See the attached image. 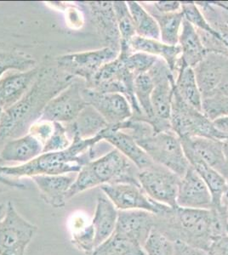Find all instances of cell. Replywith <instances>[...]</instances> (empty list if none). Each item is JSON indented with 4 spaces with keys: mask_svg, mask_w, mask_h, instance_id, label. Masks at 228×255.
<instances>
[{
    "mask_svg": "<svg viewBox=\"0 0 228 255\" xmlns=\"http://www.w3.org/2000/svg\"><path fill=\"white\" fill-rule=\"evenodd\" d=\"M76 78L64 73L47 60L39 66V72L26 93L0 118V148L9 139L23 136L40 119L46 105L61 93Z\"/></svg>",
    "mask_w": 228,
    "mask_h": 255,
    "instance_id": "6da1fadb",
    "label": "cell"
},
{
    "mask_svg": "<svg viewBox=\"0 0 228 255\" xmlns=\"http://www.w3.org/2000/svg\"><path fill=\"white\" fill-rule=\"evenodd\" d=\"M226 210L177 207L158 216L156 229L171 240H179L207 251L211 243L227 233Z\"/></svg>",
    "mask_w": 228,
    "mask_h": 255,
    "instance_id": "7a4b0ae2",
    "label": "cell"
},
{
    "mask_svg": "<svg viewBox=\"0 0 228 255\" xmlns=\"http://www.w3.org/2000/svg\"><path fill=\"white\" fill-rule=\"evenodd\" d=\"M101 141L103 140L100 133L90 139L74 135L72 144L66 150L40 154L24 164L0 167V176L18 181L38 175L78 174L86 163L95 159V148Z\"/></svg>",
    "mask_w": 228,
    "mask_h": 255,
    "instance_id": "3957f363",
    "label": "cell"
},
{
    "mask_svg": "<svg viewBox=\"0 0 228 255\" xmlns=\"http://www.w3.org/2000/svg\"><path fill=\"white\" fill-rule=\"evenodd\" d=\"M119 129L129 133L157 164L164 166L182 178L190 164L182 147V140L173 130L156 133L148 123L128 119Z\"/></svg>",
    "mask_w": 228,
    "mask_h": 255,
    "instance_id": "277c9868",
    "label": "cell"
},
{
    "mask_svg": "<svg viewBox=\"0 0 228 255\" xmlns=\"http://www.w3.org/2000/svg\"><path fill=\"white\" fill-rule=\"evenodd\" d=\"M138 168L115 148L86 163L76 175L67 200L81 192L103 185H139Z\"/></svg>",
    "mask_w": 228,
    "mask_h": 255,
    "instance_id": "5b68a950",
    "label": "cell"
},
{
    "mask_svg": "<svg viewBox=\"0 0 228 255\" xmlns=\"http://www.w3.org/2000/svg\"><path fill=\"white\" fill-rule=\"evenodd\" d=\"M171 128L180 139L206 137L224 139L227 135L215 127L214 123L205 117L201 111L186 103L175 91L171 105Z\"/></svg>",
    "mask_w": 228,
    "mask_h": 255,
    "instance_id": "8992f818",
    "label": "cell"
},
{
    "mask_svg": "<svg viewBox=\"0 0 228 255\" xmlns=\"http://www.w3.org/2000/svg\"><path fill=\"white\" fill-rule=\"evenodd\" d=\"M38 227L25 220L12 202L4 208L0 218V255H25Z\"/></svg>",
    "mask_w": 228,
    "mask_h": 255,
    "instance_id": "52a82bcc",
    "label": "cell"
},
{
    "mask_svg": "<svg viewBox=\"0 0 228 255\" xmlns=\"http://www.w3.org/2000/svg\"><path fill=\"white\" fill-rule=\"evenodd\" d=\"M119 51L108 47L101 49L73 53L58 56L55 63L59 69L76 79H80L89 84L99 70L106 64L118 58Z\"/></svg>",
    "mask_w": 228,
    "mask_h": 255,
    "instance_id": "ba28073f",
    "label": "cell"
},
{
    "mask_svg": "<svg viewBox=\"0 0 228 255\" xmlns=\"http://www.w3.org/2000/svg\"><path fill=\"white\" fill-rule=\"evenodd\" d=\"M138 180L141 188L151 199L173 209L177 208L181 177L176 173L154 162L139 171Z\"/></svg>",
    "mask_w": 228,
    "mask_h": 255,
    "instance_id": "9c48e42d",
    "label": "cell"
},
{
    "mask_svg": "<svg viewBox=\"0 0 228 255\" xmlns=\"http://www.w3.org/2000/svg\"><path fill=\"white\" fill-rule=\"evenodd\" d=\"M85 82L75 79L61 93L49 101L38 121L61 124L72 123L87 106L82 90Z\"/></svg>",
    "mask_w": 228,
    "mask_h": 255,
    "instance_id": "30bf717a",
    "label": "cell"
},
{
    "mask_svg": "<svg viewBox=\"0 0 228 255\" xmlns=\"http://www.w3.org/2000/svg\"><path fill=\"white\" fill-rule=\"evenodd\" d=\"M101 189L119 211L143 210L162 216L173 209L151 199L141 186L133 184L103 185Z\"/></svg>",
    "mask_w": 228,
    "mask_h": 255,
    "instance_id": "8fae6325",
    "label": "cell"
},
{
    "mask_svg": "<svg viewBox=\"0 0 228 255\" xmlns=\"http://www.w3.org/2000/svg\"><path fill=\"white\" fill-rule=\"evenodd\" d=\"M147 73L150 76L153 83L151 101L154 116L158 119L170 121L175 89V75L167 64L159 58Z\"/></svg>",
    "mask_w": 228,
    "mask_h": 255,
    "instance_id": "7c38bea8",
    "label": "cell"
},
{
    "mask_svg": "<svg viewBox=\"0 0 228 255\" xmlns=\"http://www.w3.org/2000/svg\"><path fill=\"white\" fill-rule=\"evenodd\" d=\"M82 95L87 105L95 108L110 126L120 125L133 115L130 102L120 94L101 93L84 86Z\"/></svg>",
    "mask_w": 228,
    "mask_h": 255,
    "instance_id": "4fadbf2b",
    "label": "cell"
},
{
    "mask_svg": "<svg viewBox=\"0 0 228 255\" xmlns=\"http://www.w3.org/2000/svg\"><path fill=\"white\" fill-rule=\"evenodd\" d=\"M81 3L88 9L91 24L103 44L102 47L120 51V35L113 2L92 1Z\"/></svg>",
    "mask_w": 228,
    "mask_h": 255,
    "instance_id": "5bb4252c",
    "label": "cell"
},
{
    "mask_svg": "<svg viewBox=\"0 0 228 255\" xmlns=\"http://www.w3.org/2000/svg\"><path fill=\"white\" fill-rule=\"evenodd\" d=\"M176 204L177 207L185 209H213L210 189L191 166L181 178Z\"/></svg>",
    "mask_w": 228,
    "mask_h": 255,
    "instance_id": "9a60e30c",
    "label": "cell"
},
{
    "mask_svg": "<svg viewBox=\"0 0 228 255\" xmlns=\"http://www.w3.org/2000/svg\"><path fill=\"white\" fill-rule=\"evenodd\" d=\"M158 216L143 210L119 211L114 232L135 240L143 248L151 233L156 228Z\"/></svg>",
    "mask_w": 228,
    "mask_h": 255,
    "instance_id": "2e32d148",
    "label": "cell"
},
{
    "mask_svg": "<svg viewBox=\"0 0 228 255\" xmlns=\"http://www.w3.org/2000/svg\"><path fill=\"white\" fill-rule=\"evenodd\" d=\"M181 140L183 151L189 164L198 174H200L211 191L213 201V209H217L219 211H224L225 209L222 207V200L226 191H228V180L220 174L219 172L215 170L214 168H211V166L205 163L186 140Z\"/></svg>",
    "mask_w": 228,
    "mask_h": 255,
    "instance_id": "e0dca14e",
    "label": "cell"
},
{
    "mask_svg": "<svg viewBox=\"0 0 228 255\" xmlns=\"http://www.w3.org/2000/svg\"><path fill=\"white\" fill-rule=\"evenodd\" d=\"M194 70L203 98L211 96L216 93L228 72V57L220 54L207 53Z\"/></svg>",
    "mask_w": 228,
    "mask_h": 255,
    "instance_id": "ac0fdd59",
    "label": "cell"
},
{
    "mask_svg": "<svg viewBox=\"0 0 228 255\" xmlns=\"http://www.w3.org/2000/svg\"><path fill=\"white\" fill-rule=\"evenodd\" d=\"M76 175H38L31 179L38 187L44 203L55 209H62L66 206L67 193L75 180Z\"/></svg>",
    "mask_w": 228,
    "mask_h": 255,
    "instance_id": "d6986e66",
    "label": "cell"
},
{
    "mask_svg": "<svg viewBox=\"0 0 228 255\" xmlns=\"http://www.w3.org/2000/svg\"><path fill=\"white\" fill-rule=\"evenodd\" d=\"M100 134L103 141H107L120 151L128 159L133 162L139 170L148 168L154 163L146 151L129 133L115 129L113 126L108 125Z\"/></svg>",
    "mask_w": 228,
    "mask_h": 255,
    "instance_id": "ffe728a7",
    "label": "cell"
},
{
    "mask_svg": "<svg viewBox=\"0 0 228 255\" xmlns=\"http://www.w3.org/2000/svg\"><path fill=\"white\" fill-rule=\"evenodd\" d=\"M39 72V66L27 72L9 73L0 79V107L5 110L26 93Z\"/></svg>",
    "mask_w": 228,
    "mask_h": 255,
    "instance_id": "44dd1931",
    "label": "cell"
},
{
    "mask_svg": "<svg viewBox=\"0 0 228 255\" xmlns=\"http://www.w3.org/2000/svg\"><path fill=\"white\" fill-rule=\"evenodd\" d=\"M43 143L27 133L23 136L9 139L0 148V157L5 162L24 164L43 153Z\"/></svg>",
    "mask_w": 228,
    "mask_h": 255,
    "instance_id": "7402d4cb",
    "label": "cell"
},
{
    "mask_svg": "<svg viewBox=\"0 0 228 255\" xmlns=\"http://www.w3.org/2000/svg\"><path fill=\"white\" fill-rule=\"evenodd\" d=\"M183 139L189 144L205 163L219 172L228 181V165L223 149V139L206 137H194Z\"/></svg>",
    "mask_w": 228,
    "mask_h": 255,
    "instance_id": "603a6c76",
    "label": "cell"
},
{
    "mask_svg": "<svg viewBox=\"0 0 228 255\" xmlns=\"http://www.w3.org/2000/svg\"><path fill=\"white\" fill-rule=\"evenodd\" d=\"M119 217V210L105 195L96 199L94 217L91 220L95 231V246H99L113 235Z\"/></svg>",
    "mask_w": 228,
    "mask_h": 255,
    "instance_id": "cb8c5ba5",
    "label": "cell"
},
{
    "mask_svg": "<svg viewBox=\"0 0 228 255\" xmlns=\"http://www.w3.org/2000/svg\"><path fill=\"white\" fill-rule=\"evenodd\" d=\"M130 48L133 52L146 53L162 59L167 64L176 78L182 55L179 45H169L160 40L142 38L136 35L130 43Z\"/></svg>",
    "mask_w": 228,
    "mask_h": 255,
    "instance_id": "d4e9b609",
    "label": "cell"
},
{
    "mask_svg": "<svg viewBox=\"0 0 228 255\" xmlns=\"http://www.w3.org/2000/svg\"><path fill=\"white\" fill-rule=\"evenodd\" d=\"M175 91L188 105L202 112V94L193 67L180 59L175 79Z\"/></svg>",
    "mask_w": 228,
    "mask_h": 255,
    "instance_id": "484cf974",
    "label": "cell"
},
{
    "mask_svg": "<svg viewBox=\"0 0 228 255\" xmlns=\"http://www.w3.org/2000/svg\"><path fill=\"white\" fill-rule=\"evenodd\" d=\"M65 126L71 139L74 135L81 139H90L104 130L108 124L95 108L87 105L73 122Z\"/></svg>",
    "mask_w": 228,
    "mask_h": 255,
    "instance_id": "4316f807",
    "label": "cell"
},
{
    "mask_svg": "<svg viewBox=\"0 0 228 255\" xmlns=\"http://www.w3.org/2000/svg\"><path fill=\"white\" fill-rule=\"evenodd\" d=\"M181 49V57L188 67H196L207 52L203 45L199 32L192 24L184 19L182 24V31L180 33L179 42Z\"/></svg>",
    "mask_w": 228,
    "mask_h": 255,
    "instance_id": "83f0119b",
    "label": "cell"
},
{
    "mask_svg": "<svg viewBox=\"0 0 228 255\" xmlns=\"http://www.w3.org/2000/svg\"><path fill=\"white\" fill-rule=\"evenodd\" d=\"M68 230L72 245L86 255L95 250V231L88 215L78 213L68 221Z\"/></svg>",
    "mask_w": 228,
    "mask_h": 255,
    "instance_id": "f1b7e54d",
    "label": "cell"
},
{
    "mask_svg": "<svg viewBox=\"0 0 228 255\" xmlns=\"http://www.w3.org/2000/svg\"><path fill=\"white\" fill-rule=\"evenodd\" d=\"M144 8L153 15L159 25L160 41L169 45H178L180 33L184 21L182 12L161 14L149 8Z\"/></svg>",
    "mask_w": 228,
    "mask_h": 255,
    "instance_id": "f546056e",
    "label": "cell"
},
{
    "mask_svg": "<svg viewBox=\"0 0 228 255\" xmlns=\"http://www.w3.org/2000/svg\"><path fill=\"white\" fill-rule=\"evenodd\" d=\"M126 3L133 20L136 35L142 38L160 40V32L156 20L145 9L141 2L128 1Z\"/></svg>",
    "mask_w": 228,
    "mask_h": 255,
    "instance_id": "4dcf8cb0",
    "label": "cell"
},
{
    "mask_svg": "<svg viewBox=\"0 0 228 255\" xmlns=\"http://www.w3.org/2000/svg\"><path fill=\"white\" fill-rule=\"evenodd\" d=\"M91 255H146V253L136 241L113 232L104 243L95 248Z\"/></svg>",
    "mask_w": 228,
    "mask_h": 255,
    "instance_id": "1f68e13d",
    "label": "cell"
},
{
    "mask_svg": "<svg viewBox=\"0 0 228 255\" xmlns=\"http://www.w3.org/2000/svg\"><path fill=\"white\" fill-rule=\"evenodd\" d=\"M37 61L28 54L0 44V79L7 72H27L38 67Z\"/></svg>",
    "mask_w": 228,
    "mask_h": 255,
    "instance_id": "d6a6232c",
    "label": "cell"
},
{
    "mask_svg": "<svg viewBox=\"0 0 228 255\" xmlns=\"http://www.w3.org/2000/svg\"><path fill=\"white\" fill-rule=\"evenodd\" d=\"M116 20L120 35V51L119 55H129L133 52L130 43L136 36L133 20L128 8L127 3L124 1L113 2Z\"/></svg>",
    "mask_w": 228,
    "mask_h": 255,
    "instance_id": "836d02e7",
    "label": "cell"
},
{
    "mask_svg": "<svg viewBox=\"0 0 228 255\" xmlns=\"http://www.w3.org/2000/svg\"><path fill=\"white\" fill-rule=\"evenodd\" d=\"M195 3L202 11L203 15H205L211 28L216 32L217 38L223 42L228 49V24L223 19L217 3L206 1H200Z\"/></svg>",
    "mask_w": 228,
    "mask_h": 255,
    "instance_id": "e575fe53",
    "label": "cell"
},
{
    "mask_svg": "<svg viewBox=\"0 0 228 255\" xmlns=\"http://www.w3.org/2000/svg\"><path fill=\"white\" fill-rule=\"evenodd\" d=\"M202 113L211 122L228 117V96L215 93L204 97Z\"/></svg>",
    "mask_w": 228,
    "mask_h": 255,
    "instance_id": "d590c367",
    "label": "cell"
},
{
    "mask_svg": "<svg viewBox=\"0 0 228 255\" xmlns=\"http://www.w3.org/2000/svg\"><path fill=\"white\" fill-rule=\"evenodd\" d=\"M118 57L123 61L130 73L136 76V78L137 76L148 73L159 59L142 52H132L126 55H119Z\"/></svg>",
    "mask_w": 228,
    "mask_h": 255,
    "instance_id": "8d00e7d4",
    "label": "cell"
},
{
    "mask_svg": "<svg viewBox=\"0 0 228 255\" xmlns=\"http://www.w3.org/2000/svg\"><path fill=\"white\" fill-rule=\"evenodd\" d=\"M146 255H173L174 242L156 228L143 245Z\"/></svg>",
    "mask_w": 228,
    "mask_h": 255,
    "instance_id": "74e56055",
    "label": "cell"
},
{
    "mask_svg": "<svg viewBox=\"0 0 228 255\" xmlns=\"http://www.w3.org/2000/svg\"><path fill=\"white\" fill-rule=\"evenodd\" d=\"M181 3H182V14L187 21L192 24L196 29L217 36L216 32L211 28L208 21L205 19V15H203L202 11L200 10L195 2L183 1Z\"/></svg>",
    "mask_w": 228,
    "mask_h": 255,
    "instance_id": "f35d334b",
    "label": "cell"
},
{
    "mask_svg": "<svg viewBox=\"0 0 228 255\" xmlns=\"http://www.w3.org/2000/svg\"><path fill=\"white\" fill-rule=\"evenodd\" d=\"M72 144L67 128L61 123H54V131L49 139L44 143L43 153L66 150Z\"/></svg>",
    "mask_w": 228,
    "mask_h": 255,
    "instance_id": "ab89813d",
    "label": "cell"
},
{
    "mask_svg": "<svg viewBox=\"0 0 228 255\" xmlns=\"http://www.w3.org/2000/svg\"><path fill=\"white\" fill-rule=\"evenodd\" d=\"M54 131V123L49 121H37L29 128L28 133H32V135L37 137L41 142H46L47 140L51 136Z\"/></svg>",
    "mask_w": 228,
    "mask_h": 255,
    "instance_id": "60d3db41",
    "label": "cell"
},
{
    "mask_svg": "<svg viewBox=\"0 0 228 255\" xmlns=\"http://www.w3.org/2000/svg\"><path fill=\"white\" fill-rule=\"evenodd\" d=\"M146 8L153 9L161 14H169L182 11V3L179 1H155V2H141Z\"/></svg>",
    "mask_w": 228,
    "mask_h": 255,
    "instance_id": "b9f144b4",
    "label": "cell"
},
{
    "mask_svg": "<svg viewBox=\"0 0 228 255\" xmlns=\"http://www.w3.org/2000/svg\"><path fill=\"white\" fill-rule=\"evenodd\" d=\"M173 242V255H210L207 251L192 246L182 241L176 240Z\"/></svg>",
    "mask_w": 228,
    "mask_h": 255,
    "instance_id": "7bdbcfd3",
    "label": "cell"
},
{
    "mask_svg": "<svg viewBox=\"0 0 228 255\" xmlns=\"http://www.w3.org/2000/svg\"><path fill=\"white\" fill-rule=\"evenodd\" d=\"M210 255H228V233L216 238L209 247Z\"/></svg>",
    "mask_w": 228,
    "mask_h": 255,
    "instance_id": "ee69618b",
    "label": "cell"
},
{
    "mask_svg": "<svg viewBox=\"0 0 228 255\" xmlns=\"http://www.w3.org/2000/svg\"><path fill=\"white\" fill-rule=\"evenodd\" d=\"M214 123L215 127L217 128V130L221 133H224L225 135L228 134V117L223 118V119H217Z\"/></svg>",
    "mask_w": 228,
    "mask_h": 255,
    "instance_id": "f6af8a7d",
    "label": "cell"
},
{
    "mask_svg": "<svg viewBox=\"0 0 228 255\" xmlns=\"http://www.w3.org/2000/svg\"><path fill=\"white\" fill-rule=\"evenodd\" d=\"M216 93L222 94L224 96H228V70L223 77V80L221 82L219 86L217 88ZM215 94V93H214Z\"/></svg>",
    "mask_w": 228,
    "mask_h": 255,
    "instance_id": "bcb514c9",
    "label": "cell"
},
{
    "mask_svg": "<svg viewBox=\"0 0 228 255\" xmlns=\"http://www.w3.org/2000/svg\"><path fill=\"white\" fill-rule=\"evenodd\" d=\"M215 3H217V5L218 6L220 12H221V14L223 15V19L228 24V2L218 1V2H215Z\"/></svg>",
    "mask_w": 228,
    "mask_h": 255,
    "instance_id": "7dc6e473",
    "label": "cell"
},
{
    "mask_svg": "<svg viewBox=\"0 0 228 255\" xmlns=\"http://www.w3.org/2000/svg\"><path fill=\"white\" fill-rule=\"evenodd\" d=\"M222 207H223V209H225L228 222V191H226L224 196H223V200H222Z\"/></svg>",
    "mask_w": 228,
    "mask_h": 255,
    "instance_id": "c3c4849f",
    "label": "cell"
},
{
    "mask_svg": "<svg viewBox=\"0 0 228 255\" xmlns=\"http://www.w3.org/2000/svg\"><path fill=\"white\" fill-rule=\"evenodd\" d=\"M223 149H224V153H225L226 160L228 162V134L225 139H223Z\"/></svg>",
    "mask_w": 228,
    "mask_h": 255,
    "instance_id": "681fc988",
    "label": "cell"
},
{
    "mask_svg": "<svg viewBox=\"0 0 228 255\" xmlns=\"http://www.w3.org/2000/svg\"><path fill=\"white\" fill-rule=\"evenodd\" d=\"M7 164V162H4L1 157H0V167H3V166H8L6 165Z\"/></svg>",
    "mask_w": 228,
    "mask_h": 255,
    "instance_id": "f907efd6",
    "label": "cell"
},
{
    "mask_svg": "<svg viewBox=\"0 0 228 255\" xmlns=\"http://www.w3.org/2000/svg\"><path fill=\"white\" fill-rule=\"evenodd\" d=\"M4 208H5V204H0V212L3 211Z\"/></svg>",
    "mask_w": 228,
    "mask_h": 255,
    "instance_id": "816d5d0a",
    "label": "cell"
},
{
    "mask_svg": "<svg viewBox=\"0 0 228 255\" xmlns=\"http://www.w3.org/2000/svg\"><path fill=\"white\" fill-rule=\"evenodd\" d=\"M3 108L0 107V118H1V115H2V113H3Z\"/></svg>",
    "mask_w": 228,
    "mask_h": 255,
    "instance_id": "f5cc1de1",
    "label": "cell"
},
{
    "mask_svg": "<svg viewBox=\"0 0 228 255\" xmlns=\"http://www.w3.org/2000/svg\"><path fill=\"white\" fill-rule=\"evenodd\" d=\"M3 211H4V209H3ZM3 211L0 212V218L2 217V215H3Z\"/></svg>",
    "mask_w": 228,
    "mask_h": 255,
    "instance_id": "db71d44e",
    "label": "cell"
},
{
    "mask_svg": "<svg viewBox=\"0 0 228 255\" xmlns=\"http://www.w3.org/2000/svg\"><path fill=\"white\" fill-rule=\"evenodd\" d=\"M227 232H228V227H227Z\"/></svg>",
    "mask_w": 228,
    "mask_h": 255,
    "instance_id": "11a10c76",
    "label": "cell"
},
{
    "mask_svg": "<svg viewBox=\"0 0 228 255\" xmlns=\"http://www.w3.org/2000/svg\"></svg>",
    "mask_w": 228,
    "mask_h": 255,
    "instance_id": "9f6ffc18",
    "label": "cell"
}]
</instances>
